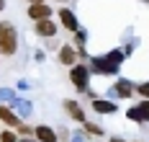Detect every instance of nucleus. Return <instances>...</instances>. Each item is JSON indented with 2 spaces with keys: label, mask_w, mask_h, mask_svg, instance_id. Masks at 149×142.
Here are the masks:
<instances>
[{
  "label": "nucleus",
  "mask_w": 149,
  "mask_h": 142,
  "mask_svg": "<svg viewBox=\"0 0 149 142\" xmlns=\"http://www.w3.org/2000/svg\"><path fill=\"white\" fill-rule=\"evenodd\" d=\"M70 80H72V85L77 91H85L88 88V80H90V67H85V65H72Z\"/></svg>",
  "instance_id": "obj_2"
},
{
  "label": "nucleus",
  "mask_w": 149,
  "mask_h": 142,
  "mask_svg": "<svg viewBox=\"0 0 149 142\" xmlns=\"http://www.w3.org/2000/svg\"><path fill=\"white\" fill-rule=\"evenodd\" d=\"M15 132H18L21 137H31V134H33V129H31V127H26V124H21L18 129H15Z\"/></svg>",
  "instance_id": "obj_17"
},
{
  "label": "nucleus",
  "mask_w": 149,
  "mask_h": 142,
  "mask_svg": "<svg viewBox=\"0 0 149 142\" xmlns=\"http://www.w3.org/2000/svg\"><path fill=\"white\" fill-rule=\"evenodd\" d=\"M111 142H123V140H118V137H113V140H111Z\"/></svg>",
  "instance_id": "obj_19"
},
{
  "label": "nucleus",
  "mask_w": 149,
  "mask_h": 142,
  "mask_svg": "<svg viewBox=\"0 0 149 142\" xmlns=\"http://www.w3.org/2000/svg\"><path fill=\"white\" fill-rule=\"evenodd\" d=\"M0 142H18V137H15V132H0Z\"/></svg>",
  "instance_id": "obj_15"
},
{
  "label": "nucleus",
  "mask_w": 149,
  "mask_h": 142,
  "mask_svg": "<svg viewBox=\"0 0 149 142\" xmlns=\"http://www.w3.org/2000/svg\"><path fill=\"white\" fill-rule=\"evenodd\" d=\"M29 3H44V0H29Z\"/></svg>",
  "instance_id": "obj_20"
},
{
  "label": "nucleus",
  "mask_w": 149,
  "mask_h": 142,
  "mask_svg": "<svg viewBox=\"0 0 149 142\" xmlns=\"http://www.w3.org/2000/svg\"><path fill=\"white\" fill-rule=\"evenodd\" d=\"M93 109L98 111V114H113V111H116V103L103 101V98H95V101H93Z\"/></svg>",
  "instance_id": "obj_12"
},
{
  "label": "nucleus",
  "mask_w": 149,
  "mask_h": 142,
  "mask_svg": "<svg viewBox=\"0 0 149 142\" xmlns=\"http://www.w3.org/2000/svg\"><path fill=\"white\" fill-rule=\"evenodd\" d=\"M3 8H5V0H0V11H3Z\"/></svg>",
  "instance_id": "obj_18"
},
{
  "label": "nucleus",
  "mask_w": 149,
  "mask_h": 142,
  "mask_svg": "<svg viewBox=\"0 0 149 142\" xmlns=\"http://www.w3.org/2000/svg\"><path fill=\"white\" fill-rule=\"evenodd\" d=\"M147 3H149V0H147Z\"/></svg>",
  "instance_id": "obj_22"
},
{
  "label": "nucleus",
  "mask_w": 149,
  "mask_h": 142,
  "mask_svg": "<svg viewBox=\"0 0 149 142\" xmlns=\"http://www.w3.org/2000/svg\"><path fill=\"white\" fill-rule=\"evenodd\" d=\"M90 62H93V70L95 72H103V75H113L118 70V65H113L108 57H93Z\"/></svg>",
  "instance_id": "obj_3"
},
{
  "label": "nucleus",
  "mask_w": 149,
  "mask_h": 142,
  "mask_svg": "<svg viewBox=\"0 0 149 142\" xmlns=\"http://www.w3.org/2000/svg\"><path fill=\"white\" fill-rule=\"evenodd\" d=\"M33 137H36L39 142H57V140H59V134H57L52 127H44V124L33 129Z\"/></svg>",
  "instance_id": "obj_6"
},
{
  "label": "nucleus",
  "mask_w": 149,
  "mask_h": 142,
  "mask_svg": "<svg viewBox=\"0 0 149 142\" xmlns=\"http://www.w3.org/2000/svg\"><path fill=\"white\" fill-rule=\"evenodd\" d=\"M0 122H3V124H8L10 129H18V127L23 124V122H21V119H18L8 106H0Z\"/></svg>",
  "instance_id": "obj_7"
},
{
  "label": "nucleus",
  "mask_w": 149,
  "mask_h": 142,
  "mask_svg": "<svg viewBox=\"0 0 149 142\" xmlns=\"http://www.w3.org/2000/svg\"><path fill=\"white\" fill-rule=\"evenodd\" d=\"M64 109H67V114L72 116L74 122H85V111L80 109V103H77V101H64Z\"/></svg>",
  "instance_id": "obj_10"
},
{
  "label": "nucleus",
  "mask_w": 149,
  "mask_h": 142,
  "mask_svg": "<svg viewBox=\"0 0 149 142\" xmlns=\"http://www.w3.org/2000/svg\"><path fill=\"white\" fill-rule=\"evenodd\" d=\"M59 62L62 65H74V62H77V52H74L72 47L64 44V47L59 49Z\"/></svg>",
  "instance_id": "obj_11"
},
{
  "label": "nucleus",
  "mask_w": 149,
  "mask_h": 142,
  "mask_svg": "<svg viewBox=\"0 0 149 142\" xmlns=\"http://www.w3.org/2000/svg\"><path fill=\"white\" fill-rule=\"evenodd\" d=\"M134 91L141 96V98H149V83H141V85H136Z\"/></svg>",
  "instance_id": "obj_16"
},
{
  "label": "nucleus",
  "mask_w": 149,
  "mask_h": 142,
  "mask_svg": "<svg viewBox=\"0 0 149 142\" xmlns=\"http://www.w3.org/2000/svg\"><path fill=\"white\" fill-rule=\"evenodd\" d=\"M36 34H39V36H54V34H57V23H52V18L36 21Z\"/></svg>",
  "instance_id": "obj_9"
},
{
  "label": "nucleus",
  "mask_w": 149,
  "mask_h": 142,
  "mask_svg": "<svg viewBox=\"0 0 149 142\" xmlns=\"http://www.w3.org/2000/svg\"><path fill=\"white\" fill-rule=\"evenodd\" d=\"M18 49V34L13 23H0V54H15Z\"/></svg>",
  "instance_id": "obj_1"
},
{
  "label": "nucleus",
  "mask_w": 149,
  "mask_h": 142,
  "mask_svg": "<svg viewBox=\"0 0 149 142\" xmlns=\"http://www.w3.org/2000/svg\"><path fill=\"white\" fill-rule=\"evenodd\" d=\"M129 119H134V122H149V98H144L136 109L129 111Z\"/></svg>",
  "instance_id": "obj_5"
},
{
  "label": "nucleus",
  "mask_w": 149,
  "mask_h": 142,
  "mask_svg": "<svg viewBox=\"0 0 149 142\" xmlns=\"http://www.w3.org/2000/svg\"><path fill=\"white\" fill-rule=\"evenodd\" d=\"M29 16L33 18V21H44V18L52 16V8H49L46 3H31L29 5Z\"/></svg>",
  "instance_id": "obj_4"
},
{
  "label": "nucleus",
  "mask_w": 149,
  "mask_h": 142,
  "mask_svg": "<svg viewBox=\"0 0 149 142\" xmlns=\"http://www.w3.org/2000/svg\"><path fill=\"white\" fill-rule=\"evenodd\" d=\"M21 142H33V140H21Z\"/></svg>",
  "instance_id": "obj_21"
},
{
  "label": "nucleus",
  "mask_w": 149,
  "mask_h": 142,
  "mask_svg": "<svg viewBox=\"0 0 149 142\" xmlns=\"http://www.w3.org/2000/svg\"><path fill=\"white\" fill-rule=\"evenodd\" d=\"M59 21L67 31H77V18H74V13L70 8H59Z\"/></svg>",
  "instance_id": "obj_8"
},
{
  "label": "nucleus",
  "mask_w": 149,
  "mask_h": 142,
  "mask_svg": "<svg viewBox=\"0 0 149 142\" xmlns=\"http://www.w3.org/2000/svg\"><path fill=\"white\" fill-rule=\"evenodd\" d=\"M116 93H118L121 98H129V96L134 93V88H131L129 80H118V83H116Z\"/></svg>",
  "instance_id": "obj_13"
},
{
  "label": "nucleus",
  "mask_w": 149,
  "mask_h": 142,
  "mask_svg": "<svg viewBox=\"0 0 149 142\" xmlns=\"http://www.w3.org/2000/svg\"><path fill=\"white\" fill-rule=\"evenodd\" d=\"M85 124V129H88V134H93V137H103V129L98 124H90V122H82Z\"/></svg>",
  "instance_id": "obj_14"
}]
</instances>
